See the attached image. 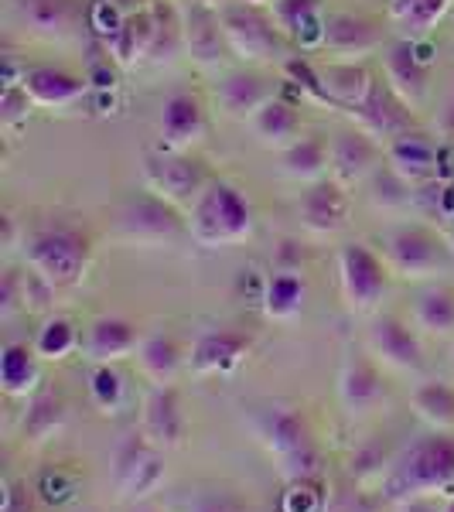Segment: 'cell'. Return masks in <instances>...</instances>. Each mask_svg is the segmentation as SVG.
Returning a JSON list of instances; mask_svg holds the SVG:
<instances>
[{"label":"cell","instance_id":"1","mask_svg":"<svg viewBox=\"0 0 454 512\" xmlns=\"http://www.w3.org/2000/svg\"><path fill=\"white\" fill-rule=\"evenodd\" d=\"M454 489V434L434 431L396 454L386 475L379 478V499L400 506L420 495H441Z\"/></svg>","mask_w":454,"mask_h":512},{"label":"cell","instance_id":"2","mask_svg":"<svg viewBox=\"0 0 454 512\" xmlns=\"http://www.w3.org/2000/svg\"><path fill=\"white\" fill-rule=\"evenodd\" d=\"M24 267L38 270L55 287H76L86 280L96 256V239L86 226L69 219L38 222L21 243Z\"/></svg>","mask_w":454,"mask_h":512},{"label":"cell","instance_id":"3","mask_svg":"<svg viewBox=\"0 0 454 512\" xmlns=\"http://www.w3.org/2000/svg\"><path fill=\"white\" fill-rule=\"evenodd\" d=\"M257 229V216L246 195L233 181L212 178V185L198 195V202L188 209V236L205 250L246 243Z\"/></svg>","mask_w":454,"mask_h":512},{"label":"cell","instance_id":"4","mask_svg":"<svg viewBox=\"0 0 454 512\" xmlns=\"http://www.w3.org/2000/svg\"><path fill=\"white\" fill-rule=\"evenodd\" d=\"M260 444L270 451V458H277L280 475L294 485H308L321 475V458L318 444L311 437L308 417L294 407H267L260 410L253 420Z\"/></svg>","mask_w":454,"mask_h":512},{"label":"cell","instance_id":"5","mask_svg":"<svg viewBox=\"0 0 454 512\" xmlns=\"http://www.w3.org/2000/svg\"><path fill=\"white\" fill-rule=\"evenodd\" d=\"M113 236L123 246H140V250L175 246L181 236H188V212L154 195L151 188L127 192L113 212Z\"/></svg>","mask_w":454,"mask_h":512},{"label":"cell","instance_id":"6","mask_svg":"<svg viewBox=\"0 0 454 512\" xmlns=\"http://www.w3.org/2000/svg\"><path fill=\"white\" fill-rule=\"evenodd\" d=\"M379 253L400 280H437L454 270V246L424 222L386 229L379 239Z\"/></svg>","mask_w":454,"mask_h":512},{"label":"cell","instance_id":"7","mask_svg":"<svg viewBox=\"0 0 454 512\" xmlns=\"http://www.w3.org/2000/svg\"><path fill=\"white\" fill-rule=\"evenodd\" d=\"M219 14H222V28H226V41L239 62L284 65L291 59V38L280 31L270 7L233 0V4L219 7Z\"/></svg>","mask_w":454,"mask_h":512},{"label":"cell","instance_id":"8","mask_svg":"<svg viewBox=\"0 0 454 512\" xmlns=\"http://www.w3.org/2000/svg\"><path fill=\"white\" fill-rule=\"evenodd\" d=\"M140 175H144V188H151L154 195L168 198L178 209H192L198 195L212 185V168L205 158H198L192 151H168V147H154L144 151L140 158Z\"/></svg>","mask_w":454,"mask_h":512},{"label":"cell","instance_id":"9","mask_svg":"<svg viewBox=\"0 0 454 512\" xmlns=\"http://www.w3.org/2000/svg\"><path fill=\"white\" fill-rule=\"evenodd\" d=\"M390 277L393 270L386 267L383 253L369 243H345L338 250V284L352 315H373L390 294Z\"/></svg>","mask_w":454,"mask_h":512},{"label":"cell","instance_id":"10","mask_svg":"<svg viewBox=\"0 0 454 512\" xmlns=\"http://www.w3.org/2000/svg\"><path fill=\"white\" fill-rule=\"evenodd\" d=\"M349 117L356 120V127L366 130L369 137H376L379 144H390V140L417 130L414 106H407L400 96L393 93V86L386 79H373L366 99L359 106H352Z\"/></svg>","mask_w":454,"mask_h":512},{"label":"cell","instance_id":"11","mask_svg":"<svg viewBox=\"0 0 454 512\" xmlns=\"http://www.w3.org/2000/svg\"><path fill=\"white\" fill-rule=\"evenodd\" d=\"M181 24H185L188 59L205 72L222 69V62L233 55V48H229V41H226L219 7L205 4V0H185V4H181Z\"/></svg>","mask_w":454,"mask_h":512},{"label":"cell","instance_id":"12","mask_svg":"<svg viewBox=\"0 0 454 512\" xmlns=\"http://www.w3.org/2000/svg\"><path fill=\"white\" fill-rule=\"evenodd\" d=\"M366 352L383 369H393V373H420L424 369V342H420V332L393 315H383L369 325Z\"/></svg>","mask_w":454,"mask_h":512},{"label":"cell","instance_id":"13","mask_svg":"<svg viewBox=\"0 0 454 512\" xmlns=\"http://www.w3.org/2000/svg\"><path fill=\"white\" fill-rule=\"evenodd\" d=\"M274 96H280V82L270 72H263L260 65L229 69L216 82V106L229 120H250Z\"/></svg>","mask_w":454,"mask_h":512},{"label":"cell","instance_id":"14","mask_svg":"<svg viewBox=\"0 0 454 512\" xmlns=\"http://www.w3.org/2000/svg\"><path fill=\"white\" fill-rule=\"evenodd\" d=\"M390 396V386L383 379V366L369 352H349L338 373V400L352 417H366L379 410Z\"/></svg>","mask_w":454,"mask_h":512},{"label":"cell","instance_id":"15","mask_svg":"<svg viewBox=\"0 0 454 512\" xmlns=\"http://www.w3.org/2000/svg\"><path fill=\"white\" fill-rule=\"evenodd\" d=\"M352 188H345L342 181H335L332 175L311 181L308 192L297 202V216L301 226L311 236H335L349 226V209H352Z\"/></svg>","mask_w":454,"mask_h":512},{"label":"cell","instance_id":"16","mask_svg":"<svg viewBox=\"0 0 454 512\" xmlns=\"http://www.w3.org/2000/svg\"><path fill=\"white\" fill-rule=\"evenodd\" d=\"M383 48V24L359 11H332L325 18V38L321 52L335 55L342 62H356L362 55Z\"/></svg>","mask_w":454,"mask_h":512},{"label":"cell","instance_id":"17","mask_svg":"<svg viewBox=\"0 0 454 512\" xmlns=\"http://www.w3.org/2000/svg\"><path fill=\"white\" fill-rule=\"evenodd\" d=\"M253 349V335L239 328H212L195 338L188 352V369L195 376H229L246 362Z\"/></svg>","mask_w":454,"mask_h":512},{"label":"cell","instance_id":"18","mask_svg":"<svg viewBox=\"0 0 454 512\" xmlns=\"http://www.w3.org/2000/svg\"><path fill=\"white\" fill-rule=\"evenodd\" d=\"M386 161V147L376 137H369L362 127L342 130L332 140V168L328 175L335 181H342L345 188L366 185L373 178V171Z\"/></svg>","mask_w":454,"mask_h":512},{"label":"cell","instance_id":"19","mask_svg":"<svg viewBox=\"0 0 454 512\" xmlns=\"http://www.w3.org/2000/svg\"><path fill=\"white\" fill-rule=\"evenodd\" d=\"M185 431L188 420L178 386H151V393L144 396V410H140V434L158 451H171L185 441Z\"/></svg>","mask_w":454,"mask_h":512},{"label":"cell","instance_id":"20","mask_svg":"<svg viewBox=\"0 0 454 512\" xmlns=\"http://www.w3.org/2000/svg\"><path fill=\"white\" fill-rule=\"evenodd\" d=\"M383 79L390 82L393 93L407 106H414V110H420V106L427 103V96H431V69H427V62L417 55L414 38H400V41H393V45H386Z\"/></svg>","mask_w":454,"mask_h":512},{"label":"cell","instance_id":"21","mask_svg":"<svg viewBox=\"0 0 454 512\" xmlns=\"http://www.w3.org/2000/svg\"><path fill=\"white\" fill-rule=\"evenodd\" d=\"M209 130V117H205V103L198 93L188 89H175L161 106V147L168 151H192L198 140Z\"/></svg>","mask_w":454,"mask_h":512},{"label":"cell","instance_id":"22","mask_svg":"<svg viewBox=\"0 0 454 512\" xmlns=\"http://www.w3.org/2000/svg\"><path fill=\"white\" fill-rule=\"evenodd\" d=\"M386 164H390L396 175L407 178L414 188H424L437 178L441 147H437L427 134H420V130H410V134H403L386 144Z\"/></svg>","mask_w":454,"mask_h":512},{"label":"cell","instance_id":"23","mask_svg":"<svg viewBox=\"0 0 454 512\" xmlns=\"http://www.w3.org/2000/svg\"><path fill=\"white\" fill-rule=\"evenodd\" d=\"M140 345V332L130 318L120 315H106L96 318L93 325L86 328V338H82V355L96 366H106V362H120L137 355Z\"/></svg>","mask_w":454,"mask_h":512},{"label":"cell","instance_id":"24","mask_svg":"<svg viewBox=\"0 0 454 512\" xmlns=\"http://www.w3.org/2000/svg\"><path fill=\"white\" fill-rule=\"evenodd\" d=\"M14 14L31 35L48 41H69L79 28L76 0H11Z\"/></svg>","mask_w":454,"mask_h":512},{"label":"cell","instance_id":"25","mask_svg":"<svg viewBox=\"0 0 454 512\" xmlns=\"http://www.w3.org/2000/svg\"><path fill=\"white\" fill-rule=\"evenodd\" d=\"M21 86H24V93L31 96V103L41 106V110H62V106L79 103V99L89 93L86 79L72 76V72H65V69H55V65L24 69Z\"/></svg>","mask_w":454,"mask_h":512},{"label":"cell","instance_id":"26","mask_svg":"<svg viewBox=\"0 0 454 512\" xmlns=\"http://www.w3.org/2000/svg\"><path fill=\"white\" fill-rule=\"evenodd\" d=\"M270 14L280 24L291 45L301 48H321V38H325V0H274L270 4Z\"/></svg>","mask_w":454,"mask_h":512},{"label":"cell","instance_id":"27","mask_svg":"<svg viewBox=\"0 0 454 512\" xmlns=\"http://www.w3.org/2000/svg\"><path fill=\"white\" fill-rule=\"evenodd\" d=\"M151 41H154V0L147 7H140V11L123 14L117 21V31L110 35L113 62L123 65V69H134V65L147 62Z\"/></svg>","mask_w":454,"mask_h":512},{"label":"cell","instance_id":"28","mask_svg":"<svg viewBox=\"0 0 454 512\" xmlns=\"http://www.w3.org/2000/svg\"><path fill=\"white\" fill-rule=\"evenodd\" d=\"M246 123H250L253 137H257L263 147H270V151H287V147L301 137V113H297V106L284 96H274L270 103H263Z\"/></svg>","mask_w":454,"mask_h":512},{"label":"cell","instance_id":"29","mask_svg":"<svg viewBox=\"0 0 454 512\" xmlns=\"http://www.w3.org/2000/svg\"><path fill=\"white\" fill-rule=\"evenodd\" d=\"M41 355L35 345L7 342L0 349V390L14 400H28L41 390Z\"/></svg>","mask_w":454,"mask_h":512},{"label":"cell","instance_id":"30","mask_svg":"<svg viewBox=\"0 0 454 512\" xmlns=\"http://www.w3.org/2000/svg\"><path fill=\"white\" fill-rule=\"evenodd\" d=\"M185 366V352L171 335H144L137 345V369L151 386H171Z\"/></svg>","mask_w":454,"mask_h":512},{"label":"cell","instance_id":"31","mask_svg":"<svg viewBox=\"0 0 454 512\" xmlns=\"http://www.w3.org/2000/svg\"><path fill=\"white\" fill-rule=\"evenodd\" d=\"M332 168V144L321 134H304L297 137L287 151H280V171L291 181H321L325 171Z\"/></svg>","mask_w":454,"mask_h":512},{"label":"cell","instance_id":"32","mask_svg":"<svg viewBox=\"0 0 454 512\" xmlns=\"http://www.w3.org/2000/svg\"><path fill=\"white\" fill-rule=\"evenodd\" d=\"M373 79L376 76L362 62L335 59V62H328L325 69H321V82H325L328 103H332L335 110H345V113L366 99L369 86H373Z\"/></svg>","mask_w":454,"mask_h":512},{"label":"cell","instance_id":"33","mask_svg":"<svg viewBox=\"0 0 454 512\" xmlns=\"http://www.w3.org/2000/svg\"><path fill=\"white\" fill-rule=\"evenodd\" d=\"M414 328L420 335L448 338L454 335V287L451 284H427L414 297Z\"/></svg>","mask_w":454,"mask_h":512},{"label":"cell","instance_id":"34","mask_svg":"<svg viewBox=\"0 0 454 512\" xmlns=\"http://www.w3.org/2000/svg\"><path fill=\"white\" fill-rule=\"evenodd\" d=\"M65 420H69V407H65L62 393L41 386L35 396H28V410H24V417H21V434H24V441L41 444L59 434L65 427Z\"/></svg>","mask_w":454,"mask_h":512},{"label":"cell","instance_id":"35","mask_svg":"<svg viewBox=\"0 0 454 512\" xmlns=\"http://www.w3.org/2000/svg\"><path fill=\"white\" fill-rule=\"evenodd\" d=\"M308 301V280L301 270H280L263 287V315L270 321H294Z\"/></svg>","mask_w":454,"mask_h":512},{"label":"cell","instance_id":"36","mask_svg":"<svg viewBox=\"0 0 454 512\" xmlns=\"http://www.w3.org/2000/svg\"><path fill=\"white\" fill-rule=\"evenodd\" d=\"M185 55V24H181V7L171 0H154V41L144 65H171Z\"/></svg>","mask_w":454,"mask_h":512},{"label":"cell","instance_id":"37","mask_svg":"<svg viewBox=\"0 0 454 512\" xmlns=\"http://www.w3.org/2000/svg\"><path fill=\"white\" fill-rule=\"evenodd\" d=\"M410 407L431 431H454V383L424 379L410 390Z\"/></svg>","mask_w":454,"mask_h":512},{"label":"cell","instance_id":"38","mask_svg":"<svg viewBox=\"0 0 454 512\" xmlns=\"http://www.w3.org/2000/svg\"><path fill=\"white\" fill-rule=\"evenodd\" d=\"M164 478H168V465H164V451L151 448L144 454V458L137 461L134 468H130L127 475L117 478V492L123 502H140L147 499V495H154L164 485Z\"/></svg>","mask_w":454,"mask_h":512},{"label":"cell","instance_id":"39","mask_svg":"<svg viewBox=\"0 0 454 512\" xmlns=\"http://www.w3.org/2000/svg\"><path fill=\"white\" fill-rule=\"evenodd\" d=\"M366 188H369V202H373L379 212L407 209V205L414 202V192H417V188L410 185V181L403 178V175H396V171L386 161L373 171V178L366 181Z\"/></svg>","mask_w":454,"mask_h":512},{"label":"cell","instance_id":"40","mask_svg":"<svg viewBox=\"0 0 454 512\" xmlns=\"http://www.w3.org/2000/svg\"><path fill=\"white\" fill-rule=\"evenodd\" d=\"M79 345H82V338H79L76 321H72V318H62V315L48 318L45 325L38 328V335H35V352H38L45 362H62V359H69V355L76 352Z\"/></svg>","mask_w":454,"mask_h":512},{"label":"cell","instance_id":"41","mask_svg":"<svg viewBox=\"0 0 454 512\" xmlns=\"http://www.w3.org/2000/svg\"><path fill=\"white\" fill-rule=\"evenodd\" d=\"M89 396H93V403L103 414H117L120 410V403L127 400V383L113 369V362L93 369V376H89Z\"/></svg>","mask_w":454,"mask_h":512},{"label":"cell","instance_id":"42","mask_svg":"<svg viewBox=\"0 0 454 512\" xmlns=\"http://www.w3.org/2000/svg\"><path fill=\"white\" fill-rule=\"evenodd\" d=\"M284 72H287V79L301 89V96H308L311 103H328L325 82H321V69H315L311 62H304L301 55H291V59L284 62ZM328 106H332V103H328Z\"/></svg>","mask_w":454,"mask_h":512},{"label":"cell","instance_id":"43","mask_svg":"<svg viewBox=\"0 0 454 512\" xmlns=\"http://www.w3.org/2000/svg\"><path fill=\"white\" fill-rule=\"evenodd\" d=\"M454 0H417V7L407 14V21L400 24L403 31H407L410 38H424L427 31L437 28V21L444 18V14H451Z\"/></svg>","mask_w":454,"mask_h":512},{"label":"cell","instance_id":"44","mask_svg":"<svg viewBox=\"0 0 454 512\" xmlns=\"http://www.w3.org/2000/svg\"><path fill=\"white\" fill-rule=\"evenodd\" d=\"M31 96L24 93L21 82H7L4 89V99H0V123H4V130L11 134V130H18L21 123H28L31 117Z\"/></svg>","mask_w":454,"mask_h":512},{"label":"cell","instance_id":"45","mask_svg":"<svg viewBox=\"0 0 454 512\" xmlns=\"http://www.w3.org/2000/svg\"><path fill=\"white\" fill-rule=\"evenodd\" d=\"M21 280H24V311H48L52 308L55 291H59L52 280H45L38 270H31V267L21 270Z\"/></svg>","mask_w":454,"mask_h":512},{"label":"cell","instance_id":"46","mask_svg":"<svg viewBox=\"0 0 454 512\" xmlns=\"http://www.w3.org/2000/svg\"><path fill=\"white\" fill-rule=\"evenodd\" d=\"M185 512H250V509H246V502L229 489H202L185 506Z\"/></svg>","mask_w":454,"mask_h":512},{"label":"cell","instance_id":"47","mask_svg":"<svg viewBox=\"0 0 454 512\" xmlns=\"http://www.w3.org/2000/svg\"><path fill=\"white\" fill-rule=\"evenodd\" d=\"M24 311V280L18 267H7L0 280V318H14Z\"/></svg>","mask_w":454,"mask_h":512},{"label":"cell","instance_id":"48","mask_svg":"<svg viewBox=\"0 0 454 512\" xmlns=\"http://www.w3.org/2000/svg\"><path fill=\"white\" fill-rule=\"evenodd\" d=\"M0 512H31V492H28V485L18 482V478H7V482H4V502H0Z\"/></svg>","mask_w":454,"mask_h":512},{"label":"cell","instance_id":"49","mask_svg":"<svg viewBox=\"0 0 454 512\" xmlns=\"http://www.w3.org/2000/svg\"><path fill=\"white\" fill-rule=\"evenodd\" d=\"M437 130H441L448 140H454V96H448L441 103V113H437Z\"/></svg>","mask_w":454,"mask_h":512},{"label":"cell","instance_id":"50","mask_svg":"<svg viewBox=\"0 0 454 512\" xmlns=\"http://www.w3.org/2000/svg\"><path fill=\"white\" fill-rule=\"evenodd\" d=\"M417 7V0H390V21L393 24H403L407 21V14Z\"/></svg>","mask_w":454,"mask_h":512},{"label":"cell","instance_id":"51","mask_svg":"<svg viewBox=\"0 0 454 512\" xmlns=\"http://www.w3.org/2000/svg\"><path fill=\"white\" fill-rule=\"evenodd\" d=\"M113 7H117L120 14H130V11H140V7H147L151 0H110Z\"/></svg>","mask_w":454,"mask_h":512},{"label":"cell","instance_id":"52","mask_svg":"<svg viewBox=\"0 0 454 512\" xmlns=\"http://www.w3.org/2000/svg\"><path fill=\"white\" fill-rule=\"evenodd\" d=\"M444 212L454 219V181L451 185H444Z\"/></svg>","mask_w":454,"mask_h":512},{"label":"cell","instance_id":"53","mask_svg":"<svg viewBox=\"0 0 454 512\" xmlns=\"http://www.w3.org/2000/svg\"><path fill=\"white\" fill-rule=\"evenodd\" d=\"M205 4H212V7H226V4H233V0H205Z\"/></svg>","mask_w":454,"mask_h":512},{"label":"cell","instance_id":"54","mask_svg":"<svg viewBox=\"0 0 454 512\" xmlns=\"http://www.w3.org/2000/svg\"><path fill=\"white\" fill-rule=\"evenodd\" d=\"M441 512H454V495H451L448 502H444V509H441Z\"/></svg>","mask_w":454,"mask_h":512},{"label":"cell","instance_id":"55","mask_svg":"<svg viewBox=\"0 0 454 512\" xmlns=\"http://www.w3.org/2000/svg\"><path fill=\"white\" fill-rule=\"evenodd\" d=\"M137 512H161V509H151V506H144V509H137Z\"/></svg>","mask_w":454,"mask_h":512},{"label":"cell","instance_id":"56","mask_svg":"<svg viewBox=\"0 0 454 512\" xmlns=\"http://www.w3.org/2000/svg\"><path fill=\"white\" fill-rule=\"evenodd\" d=\"M451 373H454V355H451Z\"/></svg>","mask_w":454,"mask_h":512},{"label":"cell","instance_id":"57","mask_svg":"<svg viewBox=\"0 0 454 512\" xmlns=\"http://www.w3.org/2000/svg\"><path fill=\"white\" fill-rule=\"evenodd\" d=\"M451 21H454V7H451Z\"/></svg>","mask_w":454,"mask_h":512}]
</instances>
